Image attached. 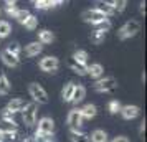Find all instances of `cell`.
<instances>
[{
    "mask_svg": "<svg viewBox=\"0 0 147 142\" xmlns=\"http://www.w3.org/2000/svg\"><path fill=\"white\" fill-rule=\"evenodd\" d=\"M28 15H30V10H27V8H17V12H15V15L12 17V18H15V20L22 25L23 22L27 20Z\"/></svg>",
    "mask_w": 147,
    "mask_h": 142,
    "instance_id": "4316f807",
    "label": "cell"
},
{
    "mask_svg": "<svg viewBox=\"0 0 147 142\" xmlns=\"http://www.w3.org/2000/svg\"><path fill=\"white\" fill-rule=\"evenodd\" d=\"M32 2H36V0H32Z\"/></svg>",
    "mask_w": 147,
    "mask_h": 142,
    "instance_id": "60d3db41",
    "label": "cell"
},
{
    "mask_svg": "<svg viewBox=\"0 0 147 142\" xmlns=\"http://www.w3.org/2000/svg\"><path fill=\"white\" fill-rule=\"evenodd\" d=\"M25 104H27L25 99H22V98H12V99L7 102V106H5V108H8L12 112L17 114V112H20L22 109L25 108Z\"/></svg>",
    "mask_w": 147,
    "mask_h": 142,
    "instance_id": "2e32d148",
    "label": "cell"
},
{
    "mask_svg": "<svg viewBox=\"0 0 147 142\" xmlns=\"http://www.w3.org/2000/svg\"><path fill=\"white\" fill-rule=\"evenodd\" d=\"M5 50H8L12 55H15V56H20L22 55V46H20V43H17V41H13V43H10Z\"/></svg>",
    "mask_w": 147,
    "mask_h": 142,
    "instance_id": "1f68e13d",
    "label": "cell"
},
{
    "mask_svg": "<svg viewBox=\"0 0 147 142\" xmlns=\"http://www.w3.org/2000/svg\"><path fill=\"white\" fill-rule=\"evenodd\" d=\"M3 3H5V5H15L17 0H3Z\"/></svg>",
    "mask_w": 147,
    "mask_h": 142,
    "instance_id": "74e56055",
    "label": "cell"
},
{
    "mask_svg": "<svg viewBox=\"0 0 147 142\" xmlns=\"http://www.w3.org/2000/svg\"><path fill=\"white\" fill-rule=\"evenodd\" d=\"M89 142H109V135L104 129H94L89 134Z\"/></svg>",
    "mask_w": 147,
    "mask_h": 142,
    "instance_id": "ac0fdd59",
    "label": "cell"
},
{
    "mask_svg": "<svg viewBox=\"0 0 147 142\" xmlns=\"http://www.w3.org/2000/svg\"><path fill=\"white\" fill-rule=\"evenodd\" d=\"M107 17H104V15L101 13L98 8H88V10H84L83 13H81V20L86 22V23H91V27H98L102 20H106Z\"/></svg>",
    "mask_w": 147,
    "mask_h": 142,
    "instance_id": "8992f818",
    "label": "cell"
},
{
    "mask_svg": "<svg viewBox=\"0 0 147 142\" xmlns=\"http://www.w3.org/2000/svg\"><path fill=\"white\" fill-rule=\"evenodd\" d=\"M22 25H23V27L27 28V30L33 32V30H36V28H38V17H35V15L30 13V15L27 17V20L23 22Z\"/></svg>",
    "mask_w": 147,
    "mask_h": 142,
    "instance_id": "cb8c5ba5",
    "label": "cell"
},
{
    "mask_svg": "<svg viewBox=\"0 0 147 142\" xmlns=\"http://www.w3.org/2000/svg\"><path fill=\"white\" fill-rule=\"evenodd\" d=\"M55 132V121L53 117H50V116H43L38 119V124H36V131H35L33 137L38 141V137L41 134H53Z\"/></svg>",
    "mask_w": 147,
    "mask_h": 142,
    "instance_id": "5b68a950",
    "label": "cell"
},
{
    "mask_svg": "<svg viewBox=\"0 0 147 142\" xmlns=\"http://www.w3.org/2000/svg\"><path fill=\"white\" fill-rule=\"evenodd\" d=\"M74 88H76V83L74 81H69L66 83L63 89H61V99L65 102H69L71 101V98H73V93H74Z\"/></svg>",
    "mask_w": 147,
    "mask_h": 142,
    "instance_id": "44dd1931",
    "label": "cell"
},
{
    "mask_svg": "<svg viewBox=\"0 0 147 142\" xmlns=\"http://www.w3.org/2000/svg\"><path fill=\"white\" fill-rule=\"evenodd\" d=\"M121 104L117 99H111V101L107 102V111L111 112V114H119V111H121Z\"/></svg>",
    "mask_w": 147,
    "mask_h": 142,
    "instance_id": "83f0119b",
    "label": "cell"
},
{
    "mask_svg": "<svg viewBox=\"0 0 147 142\" xmlns=\"http://www.w3.org/2000/svg\"><path fill=\"white\" fill-rule=\"evenodd\" d=\"M121 117L124 121H132L136 117H139L140 114V108L136 106V104H126V106H121V111H119Z\"/></svg>",
    "mask_w": 147,
    "mask_h": 142,
    "instance_id": "9c48e42d",
    "label": "cell"
},
{
    "mask_svg": "<svg viewBox=\"0 0 147 142\" xmlns=\"http://www.w3.org/2000/svg\"><path fill=\"white\" fill-rule=\"evenodd\" d=\"M76 63H80V65H84V66H88V51H84V50H74L73 56H71Z\"/></svg>",
    "mask_w": 147,
    "mask_h": 142,
    "instance_id": "603a6c76",
    "label": "cell"
},
{
    "mask_svg": "<svg viewBox=\"0 0 147 142\" xmlns=\"http://www.w3.org/2000/svg\"><path fill=\"white\" fill-rule=\"evenodd\" d=\"M117 88V81L114 76H102L99 79H96L93 84V89L96 93H113Z\"/></svg>",
    "mask_w": 147,
    "mask_h": 142,
    "instance_id": "277c9868",
    "label": "cell"
},
{
    "mask_svg": "<svg viewBox=\"0 0 147 142\" xmlns=\"http://www.w3.org/2000/svg\"><path fill=\"white\" fill-rule=\"evenodd\" d=\"M41 51H43V45H41L40 41H32V43H28L27 46H25V56L27 58H35Z\"/></svg>",
    "mask_w": 147,
    "mask_h": 142,
    "instance_id": "5bb4252c",
    "label": "cell"
},
{
    "mask_svg": "<svg viewBox=\"0 0 147 142\" xmlns=\"http://www.w3.org/2000/svg\"><path fill=\"white\" fill-rule=\"evenodd\" d=\"M10 93V81L3 73L0 75V96H7Z\"/></svg>",
    "mask_w": 147,
    "mask_h": 142,
    "instance_id": "d4e9b609",
    "label": "cell"
},
{
    "mask_svg": "<svg viewBox=\"0 0 147 142\" xmlns=\"http://www.w3.org/2000/svg\"><path fill=\"white\" fill-rule=\"evenodd\" d=\"M111 3H113L116 13H122L127 7V0H111Z\"/></svg>",
    "mask_w": 147,
    "mask_h": 142,
    "instance_id": "f1b7e54d",
    "label": "cell"
},
{
    "mask_svg": "<svg viewBox=\"0 0 147 142\" xmlns=\"http://www.w3.org/2000/svg\"><path fill=\"white\" fill-rule=\"evenodd\" d=\"M28 94L33 99V102H36L38 106L40 104H48L50 98H48V93L45 91V88L38 84V83H30L28 84Z\"/></svg>",
    "mask_w": 147,
    "mask_h": 142,
    "instance_id": "3957f363",
    "label": "cell"
},
{
    "mask_svg": "<svg viewBox=\"0 0 147 142\" xmlns=\"http://www.w3.org/2000/svg\"><path fill=\"white\" fill-rule=\"evenodd\" d=\"M69 141L71 142H89V134L83 132L81 129H71L69 131Z\"/></svg>",
    "mask_w": 147,
    "mask_h": 142,
    "instance_id": "d6986e66",
    "label": "cell"
},
{
    "mask_svg": "<svg viewBox=\"0 0 147 142\" xmlns=\"http://www.w3.org/2000/svg\"><path fill=\"white\" fill-rule=\"evenodd\" d=\"M0 119L2 121H15V112H12L8 108H3L0 111Z\"/></svg>",
    "mask_w": 147,
    "mask_h": 142,
    "instance_id": "4dcf8cb0",
    "label": "cell"
},
{
    "mask_svg": "<svg viewBox=\"0 0 147 142\" xmlns=\"http://www.w3.org/2000/svg\"><path fill=\"white\" fill-rule=\"evenodd\" d=\"M139 32H140V22L132 18V20H127L126 23L117 30V38H119L121 41H126V40H129V38L136 36Z\"/></svg>",
    "mask_w": 147,
    "mask_h": 142,
    "instance_id": "6da1fadb",
    "label": "cell"
},
{
    "mask_svg": "<svg viewBox=\"0 0 147 142\" xmlns=\"http://www.w3.org/2000/svg\"><path fill=\"white\" fill-rule=\"evenodd\" d=\"M144 134H146V121H142L139 124V135L144 139Z\"/></svg>",
    "mask_w": 147,
    "mask_h": 142,
    "instance_id": "d590c367",
    "label": "cell"
},
{
    "mask_svg": "<svg viewBox=\"0 0 147 142\" xmlns=\"http://www.w3.org/2000/svg\"><path fill=\"white\" fill-rule=\"evenodd\" d=\"M0 60H2V63L8 68H18L20 66V56L12 55L8 50H3V51L0 53Z\"/></svg>",
    "mask_w": 147,
    "mask_h": 142,
    "instance_id": "30bf717a",
    "label": "cell"
},
{
    "mask_svg": "<svg viewBox=\"0 0 147 142\" xmlns=\"http://www.w3.org/2000/svg\"><path fill=\"white\" fill-rule=\"evenodd\" d=\"M20 112H22V121L27 127H33L36 124V119H38V104L36 102H27Z\"/></svg>",
    "mask_w": 147,
    "mask_h": 142,
    "instance_id": "7a4b0ae2",
    "label": "cell"
},
{
    "mask_svg": "<svg viewBox=\"0 0 147 142\" xmlns=\"http://www.w3.org/2000/svg\"><path fill=\"white\" fill-rule=\"evenodd\" d=\"M78 111H80V114L83 116V119H84V122L86 121H91L93 117H96V114H98V108L94 106V104H84V106H81V108H78Z\"/></svg>",
    "mask_w": 147,
    "mask_h": 142,
    "instance_id": "4fadbf2b",
    "label": "cell"
},
{
    "mask_svg": "<svg viewBox=\"0 0 147 142\" xmlns=\"http://www.w3.org/2000/svg\"><path fill=\"white\" fill-rule=\"evenodd\" d=\"M91 79H99L104 76V66L101 65V63H91V65H88V75Z\"/></svg>",
    "mask_w": 147,
    "mask_h": 142,
    "instance_id": "7c38bea8",
    "label": "cell"
},
{
    "mask_svg": "<svg viewBox=\"0 0 147 142\" xmlns=\"http://www.w3.org/2000/svg\"><path fill=\"white\" fill-rule=\"evenodd\" d=\"M84 98H86V88L83 86V84H76V88H74V93H73V98H71V104L74 106H78L81 102L84 101Z\"/></svg>",
    "mask_w": 147,
    "mask_h": 142,
    "instance_id": "9a60e30c",
    "label": "cell"
},
{
    "mask_svg": "<svg viewBox=\"0 0 147 142\" xmlns=\"http://www.w3.org/2000/svg\"><path fill=\"white\" fill-rule=\"evenodd\" d=\"M139 12L142 15H146V0H142V2L139 3Z\"/></svg>",
    "mask_w": 147,
    "mask_h": 142,
    "instance_id": "8d00e7d4",
    "label": "cell"
},
{
    "mask_svg": "<svg viewBox=\"0 0 147 142\" xmlns=\"http://www.w3.org/2000/svg\"><path fill=\"white\" fill-rule=\"evenodd\" d=\"M0 41H2V40H0ZM0 45H2V43H0Z\"/></svg>",
    "mask_w": 147,
    "mask_h": 142,
    "instance_id": "b9f144b4",
    "label": "cell"
},
{
    "mask_svg": "<svg viewBox=\"0 0 147 142\" xmlns=\"http://www.w3.org/2000/svg\"><path fill=\"white\" fill-rule=\"evenodd\" d=\"M109 142H131V141L127 139L126 135H117V137H114L113 141H109Z\"/></svg>",
    "mask_w": 147,
    "mask_h": 142,
    "instance_id": "e575fe53",
    "label": "cell"
},
{
    "mask_svg": "<svg viewBox=\"0 0 147 142\" xmlns=\"http://www.w3.org/2000/svg\"><path fill=\"white\" fill-rule=\"evenodd\" d=\"M38 66L43 73H56L60 69V60L56 56H43L38 61Z\"/></svg>",
    "mask_w": 147,
    "mask_h": 142,
    "instance_id": "52a82bcc",
    "label": "cell"
},
{
    "mask_svg": "<svg viewBox=\"0 0 147 142\" xmlns=\"http://www.w3.org/2000/svg\"><path fill=\"white\" fill-rule=\"evenodd\" d=\"M10 33H12V25L7 20H0V40L10 36Z\"/></svg>",
    "mask_w": 147,
    "mask_h": 142,
    "instance_id": "484cf974",
    "label": "cell"
},
{
    "mask_svg": "<svg viewBox=\"0 0 147 142\" xmlns=\"http://www.w3.org/2000/svg\"><path fill=\"white\" fill-rule=\"evenodd\" d=\"M33 3H35V8H38V10H48V8H53L51 0H36V2H33Z\"/></svg>",
    "mask_w": 147,
    "mask_h": 142,
    "instance_id": "f546056e",
    "label": "cell"
},
{
    "mask_svg": "<svg viewBox=\"0 0 147 142\" xmlns=\"http://www.w3.org/2000/svg\"><path fill=\"white\" fill-rule=\"evenodd\" d=\"M0 17H2V8H0Z\"/></svg>",
    "mask_w": 147,
    "mask_h": 142,
    "instance_id": "ab89813d",
    "label": "cell"
},
{
    "mask_svg": "<svg viewBox=\"0 0 147 142\" xmlns=\"http://www.w3.org/2000/svg\"><path fill=\"white\" fill-rule=\"evenodd\" d=\"M106 35H107L106 30H102V28H94L93 32H91V35H89V40H91V43H94V45H101L102 41L106 40Z\"/></svg>",
    "mask_w": 147,
    "mask_h": 142,
    "instance_id": "ffe728a7",
    "label": "cell"
},
{
    "mask_svg": "<svg viewBox=\"0 0 147 142\" xmlns=\"http://www.w3.org/2000/svg\"><path fill=\"white\" fill-rule=\"evenodd\" d=\"M36 41H40L43 46H45V45H51L55 41V33L51 30H47V28H45V30H40V32H38V40Z\"/></svg>",
    "mask_w": 147,
    "mask_h": 142,
    "instance_id": "e0dca14e",
    "label": "cell"
},
{
    "mask_svg": "<svg viewBox=\"0 0 147 142\" xmlns=\"http://www.w3.org/2000/svg\"><path fill=\"white\" fill-rule=\"evenodd\" d=\"M0 142H5V134L0 131Z\"/></svg>",
    "mask_w": 147,
    "mask_h": 142,
    "instance_id": "f35d334b",
    "label": "cell"
},
{
    "mask_svg": "<svg viewBox=\"0 0 147 142\" xmlns=\"http://www.w3.org/2000/svg\"><path fill=\"white\" fill-rule=\"evenodd\" d=\"M66 124H68V127H69V131H71V129H81V126L84 124V119H83V116L80 114L78 108L71 109V111L68 112Z\"/></svg>",
    "mask_w": 147,
    "mask_h": 142,
    "instance_id": "ba28073f",
    "label": "cell"
},
{
    "mask_svg": "<svg viewBox=\"0 0 147 142\" xmlns=\"http://www.w3.org/2000/svg\"><path fill=\"white\" fill-rule=\"evenodd\" d=\"M15 12H17V3H15V5H5V13H7L8 17H13Z\"/></svg>",
    "mask_w": 147,
    "mask_h": 142,
    "instance_id": "836d02e7",
    "label": "cell"
},
{
    "mask_svg": "<svg viewBox=\"0 0 147 142\" xmlns=\"http://www.w3.org/2000/svg\"><path fill=\"white\" fill-rule=\"evenodd\" d=\"M68 66H69V69H71L73 73H76L78 76H86L88 75V66L76 63L73 58H69V61H68Z\"/></svg>",
    "mask_w": 147,
    "mask_h": 142,
    "instance_id": "7402d4cb",
    "label": "cell"
},
{
    "mask_svg": "<svg viewBox=\"0 0 147 142\" xmlns=\"http://www.w3.org/2000/svg\"><path fill=\"white\" fill-rule=\"evenodd\" d=\"M94 8H98L101 13L104 15V17H113V15H116V10H114L113 7V3L111 2H107V0H96V7Z\"/></svg>",
    "mask_w": 147,
    "mask_h": 142,
    "instance_id": "8fae6325",
    "label": "cell"
},
{
    "mask_svg": "<svg viewBox=\"0 0 147 142\" xmlns=\"http://www.w3.org/2000/svg\"><path fill=\"white\" fill-rule=\"evenodd\" d=\"M40 142H56V137H55V132L53 134H41L38 137Z\"/></svg>",
    "mask_w": 147,
    "mask_h": 142,
    "instance_id": "d6a6232c",
    "label": "cell"
}]
</instances>
